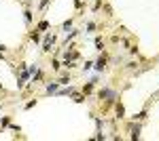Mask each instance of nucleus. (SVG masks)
I'll return each mask as SVG.
<instances>
[{
    "mask_svg": "<svg viewBox=\"0 0 159 141\" xmlns=\"http://www.w3.org/2000/svg\"><path fill=\"white\" fill-rule=\"evenodd\" d=\"M117 118H119V120H121V118H125V105H123L121 101L117 103Z\"/></svg>",
    "mask_w": 159,
    "mask_h": 141,
    "instance_id": "obj_8",
    "label": "nucleus"
},
{
    "mask_svg": "<svg viewBox=\"0 0 159 141\" xmlns=\"http://www.w3.org/2000/svg\"><path fill=\"white\" fill-rule=\"evenodd\" d=\"M57 82H59V84H68V82H70V74L66 72V74H64V76H62V78L57 80Z\"/></svg>",
    "mask_w": 159,
    "mask_h": 141,
    "instance_id": "obj_17",
    "label": "nucleus"
},
{
    "mask_svg": "<svg viewBox=\"0 0 159 141\" xmlns=\"http://www.w3.org/2000/svg\"><path fill=\"white\" fill-rule=\"evenodd\" d=\"M0 91H2V84H0Z\"/></svg>",
    "mask_w": 159,
    "mask_h": 141,
    "instance_id": "obj_27",
    "label": "nucleus"
},
{
    "mask_svg": "<svg viewBox=\"0 0 159 141\" xmlns=\"http://www.w3.org/2000/svg\"><path fill=\"white\" fill-rule=\"evenodd\" d=\"M53 42H55V36H53V34H47V36H45V42H42V53H49Z\"/></svg>",
    "mask_w": 159,
    "mask_h": 141,
    "instance_id": "obj_3",
    "label": "nucleus"
},
{
    "mask_svg": "<svg viewBox=\"0 0 159 141\" xmlns=\"http://www.w3.org/2000/svg\"><path fill=\"white\" fill-rule=\"evenodd\" d=\"M38 80H42V72H38V69H36V76L32 78V84H36Z\"/></svg>",
    "mask_w": 159,
    "mask_h": 141,
    "instance_id": "obj_20",
    "label": "nucleus"
},
{
    "mask_svg": "<svg viewBox=\"0 0 159 141\" xmlns=\"http://www.w3.org/2000/svg\"><path fill=\"white\" fill-rule=\"evenodd\" d=\"M132 118H134V122H136V120H144V118H146V110H142V112H138V114H134Z\"/></svg>",
    "mask_w": 159,
    "mask_h": 141,
    "instance_id": "obj_10",
    "label": "nucleus"
},
{
    "mask_svg": "<svg viewBox=\"0 0 159 141\" xmlns=\"http://www.w3.org/2000/svg\"><path fill=\"white\" fill-rule=\"evenodd\" d=\"M85 30H87V32H94V30H96V23H94V21H89Z\"/></svg>",
    "mask_w": 159,
    "mask_h": 141,
    "instance_id": "obj_21",
    "label": "nucleus"
},
{
    "mask_svg": "<svg viewBox=\"0 0 159 141\" xmlns=\"http://www.w3.org/2000/svg\"><path fill=\"white\" fill-rule=\"evenodd\" d=\"M57 95H64V97H66V95H74V88H72V86L62 88V91H57Z\"/></svg>",
    "mask_w": 159,
    "mask_h": 141,
    "instance_id": "obj_9",
    "label": "nucleus"
},
{
    "mask_svg": "<svg viewBox=\"0 0 159 141\" xmlns=\"http://www.w3.org/2000/svg\"><path fill=\"white\" fill-rule=\"evenodd\" d=\"M98 99H104L106 103H112L117 99V91L115 88H100L98 91Z\"/></svg>",
    "mask_w": 159,
    "mask_h": 141,
    "instance_id": "obj_1",
    "label": "nucleus"
},
{
    "mask_svg": "<svg viewBox=\"0 0 159 141\" xmlns=\"http://www.w3.org/2000/svg\"><path fill=\"white\" fill-rule=\"evenodd\" d=\"M96 82H98V80L94 78V80H89V82H87V84H85V86L81 88V93H83V95H85V97H87V95H89V93H91V91H94V84H96Z\"/></svg>",
    "mask_w": 159,
    "mask_h": 141,
    "instance_id": "obj_5",
    "label": "nucleus"
},
{
    "mask_svg": "<svg viewBox=\"0 0 159 141\" xmlns=\"http://www.w3.org/2000/svg\"><path fill=\"white\" fill-rule=\"evenodd\" d=\"M77 59H79V51H74V49H68L64 53V63H70V61H77Z\"/></svg>",
    "mask_w": 159,
    "mask_h": 141,
    "instance_id": "obj_2",
    "label": "nucleus"
},
{
    "mask_svg": "<svg viewBox=\"0 0 159 141\" xmlns=\"http://www.w3.org/2000/svg\"><path fill=\"white\" fill-rule=\"evenodd\" d=\"M104 67H106V57L102 55V57L94 63V69H96V72H104Z\"/></svg>",
    "mask_w": 159,
    "mask_h": 141,
    "instance_id": "obj_4",
    "label": "nucleus"
},
{
    "mask_svg": "<svg viewBox=\"0 0 159 141\" xmlns=\"http://www.w3.org/2000/svg\"><path fill=\"white\" fill-rule=\"evenodd\" d=\"M100 7H102V0H96V4H94V13H96V11H100Z\"/></svg>",
    "mask_w": 159,
    "mask_h": 141,
    "instance_id": "obj_25",
    "label": "nucleus"
},
{
    "mask_svg": "<svg viewBox=\"0 0 159 141\" xmlns=\"http://www.w3.org/2000/svg\"><path fill=\"white\" fill-rule=\"evenodd\" d=\"M24 19H26V23H28V26L32 23V11H30V7L26 9V13H24Z\"/></svg>",
    "mask_w": 159,
    "mask_h": 141,
    "instance_id": "obj_13",
    "label": "nucleus"
},
{
    "mask_svg": "<svg viewBox=\"0 0 159 141\" xmlns=\"http://www.w3.org/2000/svg\"><path fill=\"white\" fill-rule=\"evenodd\" d=\"M70 28H72V19H68V21H64V23H62V30H64V32H68Z\"/></svg>",
    "mask_w": 159,
    "mask_h": 141,
    "instance_id": "obj_18",
    "label": "nucleus"
},
{
    "mask_svg": "<svg viewBox=\"0 0 159 141\" xmlns=\"http://www.w3.org/2000/svg\"><path fill=\"white\" fill-rule=\"evenodd\" d=\"M74 101L77 103H83L85 101V95H83V93H74Z\"/></svg>",
    "mask_w": 159,
    "mask_h": 141,
    "instance_id": "obj_19",
    "label": "nucleus"
},
{
    "mask_svg": "<svg viewBox=\"0 0 159 141\" xmlns=\"http://www.w3.org/2000/svg\"><path fill=\"white\" fill-rule=\"evenodd\" d=\"M96 126H98V131H102V126H104V120H100V118H96Z\"/></svg>",
    "mask_w": 159,
    "mask_h": 141,
    "instance_id": "obj_23",
    "label": "nucleus"
},
{
    "mask_svg": "<svg viewBox=\"0 0 159 141\" xmlns=\"http://www.w3.org/2000/svg\"><path fill=\"white\" fill-rule=\"evenodd\" d=\"M4 51H7V46H4V44H0V53H4Z\"/></svg>",
    "mask_w": 159,
    "mask_h": 141,
    "instance_id": "obj_26",
    "label": "nucleus"
},
{
    "mask_svg": "<svg viewBox=\"0 0 159 141\" xmlns=\"http://www.w3.org/2000/svg\"><path fill=\"white\" fill-rule=\"evenodd\" d=\"M79 32H81V30H70V34L66 32V42H68V40H72L74 36H79Z\"/></svg>",
    "mask_w": 159,
    "mask_h": 141,
    "instance_id": "obj_15",
    "label": "nucleus"
},
{
    "mask_svg": "<svg viewBox=\"0 0 159 141\" xmlns=\"http://www.w3.org/2000/svg\"><path fill=\"white\" fill-rule=\"evenodd\" d=\"M36 30H38V32H47V30H49V21H47V19H42V21H38V26H36Z\"/></svg>",
    "mask_w": 159,
    "mask_h": 141,
    "instance_id": "obj_7",
    "label": "nucleus"
},
{
    "mask_svg": "<svg viewBox=\"0 0 159 141\" xmlns=\"http://www.w3.org/2000/svg\"><path fill=\"white\" fill-rule=\"evenodd\" d=\"M129 131H132V135H129L132 139H140V131H142V126H140V124H132V126H129Z\"/></svg>",
    "mask_w": 159,
    "mask_h": 141,
    "instance_id": "obj_6",
    "label": "nucleus"
},
{
    "mask_svg": "<svg viewBox=\"0 0 159 141\" xmlns=\"http://www.w3.org/2000/svg\"><path fill=\"white\" fill-rule=\"evenodd\" d=\"M34 105H36V99H32V101H28V103H26V110H32Z\"/></svg>",
    "mask_w": 159,
    "mask_h": 141,
    "instance_id": "obj_22",
    "label": "nucleus"
},
{
    "mask_svg": "<svg viewBox=\"0 0 159 141\" xmlns=\"http://www.w3.org/2000/svg\"><path fill=\"white\" fill-rule=\"evenodd\" d=\"M96 51H100V53H102V51H104V40H102V38H100V36H98V38H96Z\"/></svg>",
    "mask_w": 159,
    "mask_h": 141,
    "instance_id": "obj_12",
    "label": "nucleus"
},
{
    "mask_svg": "<svg viewBox=\"0 0 159 141\" xmlns=\"http://www.w3.org/2000/svg\"><path fill=\"white\" fill-rule=\"evenodd\" d=\"M62 67V63H59V59H51V69L53 72H57V69Z\"/></svg>",
    "mask_w": 159,
    "mask_h": 141,
    "instance_id": "obj_16",
    "label": "nucleus"
},
{
    "mask_svg": "<svg viewBox=\"0 0 159 141\" xmlns=\"http://www.w3.org/2000/svg\"><path fill=\"white\" fill-rule=\"evenodd\" d=\"M91 67H94V63H91V61H87V63L83 65V69H85V72H89V69H91Z\"/></svg>",
    "mask_w": 159,
    "mask_h": 141,
    "instance_id": "obj_24",
    "label": "nucleus"
},
{
    "mask_svg": "<svg viewBox=\"0 0 159 141\" xmlns=\"http://www.w3.org/2000/svg\"><path fill=\"white\" fill-rule=\"evenodd\" d=\"M30 40H32V42H40V34H38V30L30 32Z\"/></svg>",
    "mask_w": 159,
    "mask_h": 141,
    "instance_id": "obj_14",
    "label": "nucleus"
},
{
    "mask_svg": "<svg viewBox=\"0 0 159 141\" xmlns=\"http://www.w3.org/2000/svg\"><path fill=\"white\" fill-rule=\"evenodd\" d=\"M57 88H59V82H51V84H47V93H57Z\"/></svg>",
    "mask_w": 159,
    "mask_h": 141,
    "instance_id": "obj_11",
    "label": "nucleus"
}]
</instances>
